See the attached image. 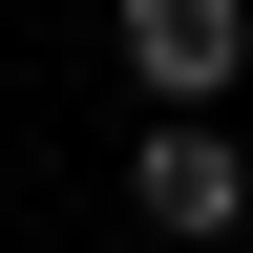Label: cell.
<instances>
[{"mask_svg": "<svg viewBox=\"0 0 253 253\" xmlns=\"http://www.w3.org/2000/svg\"><path fill=\"white\" fill-rule=\"evenodd\" d=\"M232 63H253V0H126V84L148 106H211Z\"/></svg>", "mask_w": 253, "mask_h": 253, "instance_id": "obj_2", "label": "cell"}, {"mask_svg": "<svg viewBox=\"0 0 253 253\" xmlns=\"http://www.w3.org/2000/svg\"><path fill=\"white\" fill-rule=\"evenodd\" d=\"M126 211H148V232H169V253H211V232H232V211H253V148H232V126H126Z\"/></svg>", "mask_w": 253, "mask_h": 253, "instance_id": "obj_1", "label": "cell"}]
</instances>
